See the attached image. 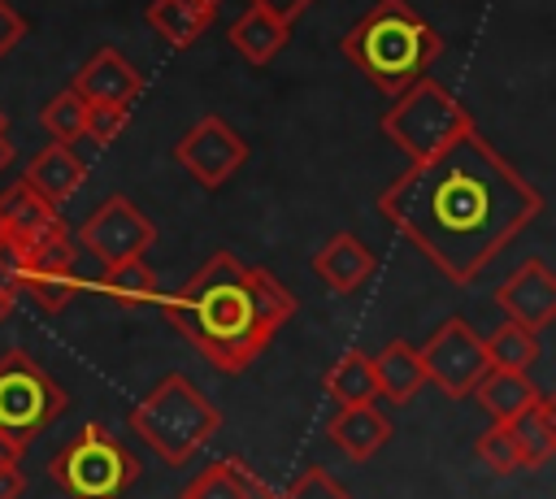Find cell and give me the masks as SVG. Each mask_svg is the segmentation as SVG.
Instances as JSON below:
<instances>
[{
  "mask_svg": "<svg viewBox=\"0 0 556 499\" xmlns=\"http://www.w3.org/2000/svg\"><path fill=\"white\" fill-rule=\"evenodd\" d=\"M378 213L447 282L469 286L543 213V191L469 126L443 152L413 161L378 195Z\"/></svg>",
  "mask_w": 556,
  "mask_h": 499,
  "instance_id": "obj_1",
  "label": "cell"
},
{
  "mask_svg": "<svg viewBox=\"0 0 556 499\" xmlns=\"http://www.w3.org/2000/svg\"><path fill=\"white\" fill-rule=\"evenodd\" d=\"M165 321L222 373H243L295 317V295L261 265L213 252L169 299Z\"/></svg>",
  "mask_w": 556,
  "mask_h": 499,
  "instance_id": "obj_2",
  "label": "cell"
},
{
  "mask_svg": "<svg viewBox=\"0 0 556 499\" xmlns=\"http://www.w3.org/2000/svg\"><path fill=\"white\" fill-rule=\"evenodd\" d=\"M339 52L387 95H400L408 82H417L434 56L443 52L439 30L408 9V0H378L365 17L352 22V30L339 39Z\"/></svg>",
  "mask_w": 556,
  "mask_h": 499,
  "instance_id": "obj_3",
  "label": "cell"
},
{
  "mask_svg": "<svg viewBox=\"0 0 556 499\" xmlns=\"http://www.w3.org/2000/svg\"><path fill=\"white\" fill-rule=\"evenodd\" d=\"M222 425L217 404H208L182 373H165L135 408H130V430L139 434L143 447H152L165 464H187Z\"/></svg>",
  "mask_w": 556,
  "mask_h": 499,
  "instance_id": "obj_4",
  "label": "cell"
},
{
  "mask_svg": "<svg viewBox=\"0 0 556 499\" xmlns=\"http://www.w3.org/2000/svg\"><path fill=\"white\" fill-rule=\"evenodd\" d=\"M473 126V117H469V108L443 87V82H434V78H417V82H408L400 95H395V104L382 113V121H378V130L408 156V161H426V156H434V152H443L460 130H469Z\"/></svg>",
  "mask_w": 556,
  "mask_h": 499,
  "instance_id": "obj_5",
  "label": "cell"
},
{
  "mask_svg": "<svg viewBox=\"0 0 556 499\" xmlns=\"http://www.w3.org/2000/svg\"><path fill=\"white\" fill-rule=\"evenodd\" d=\"M52 482L70 495V499H122L126 486L135 482L139 464L135 456L100 425L87 421L52 460H48Z\"/></svg>",
  "mask_w": 556,
  "mask_h": 499,
  "instance_id": "obj_6",
  "label": "cell"
},
{
  "mask_svg": "<svg viewBox=\"0 0 556 499\" xmlns=\"http://www.w3.org/2000/svg\"><path fill=\"white\" fill-rule=\"evenodd\" d=\"M61 412H65V391L48 378V369L17 347L4 351L0 356V438L26 451Z\"/></svg>",
  "mask_w": 556,
  "mask_h": 499,
  "instance_id": "obj_7",
  "label": "cell"
},
{
  "mask_svg": "<svg viewBox=\"0 0 556 499\" xmlns=\"http://www.w3.org/2000/svg\"><path fill=\"white\" fill-rule=\"evenodd\" d=\"M417 360H421V373L426 382H434L443 395L452 399H465L478 378L491 369L486 360V347H482V334L465 321V317H447L421 347H417Z\"/></svg>",
  "mask_w": 556,
  "mask_h": 499,
  "instance_id": "obj_8",
  "label": "cell"
},
{
  "mask_svg": "<svg viewBox=\"0 0 556 499\" xmlns=\"http://www.w3.org/2000/svg\"><path fill=\"white\" fill-rule=\"evenodd\" d=\"M78 243L100 260V265H117V260H135L156 243V226L152 217L126 200V195H104L87 221L78 226Z\"/></svg>",
  "mask_w": 556,
  "mask_h": 499,
  "instance_id": "obj_9",
  "label": "cell"
},
{
  "mask_svg": "<svg viewBox=\"0 0 556 499\" xmlns=\"http://www.w3.org/2000/svg\"><path fill=\"white\" fill-rule=\"evenodd\" d=\"M174 161H178L204 191H217V187H226V182L243 169L248 143H243V135H239L226 117L208 113V117H200V121L174 143Z\"/></svg>",
  "mask_w": 556,
  "mask_h": 499,
  "instance_id": "obj_10",
  "label": "cell"
},
{
  "mask_svg": "<svg viewBox=\"0 0 556 499\" xmlns=\"http://www.w3.org/2000/svg\"><path fill=\"white\" fill-rule=\"evenodd\" d=\"M495 308H500L508 321H517V325L543 334V330L556 321V273L547 269V260H539V256L521 260V265L495 286Z\"/></svg>",
  "mask_w": 556,
  "mask_h": 499,
  "instance_id": "obj_11",
  "label": "cell"
},
{
  "mask_svg": "<svg viewBox=\"0 0 556 499\" xmlns=\"http://www.w3.org/2000/svg\"><path fill=\"white\" fill-rule=\"evenodd\" d=\"M87 104H126L130 108V100H139V91H143V74H139V65H130L117 48H100L78 74H74V82H70Z\"/></svg>",
  "mask_w": 556,
  "mask_h": 499,
  "instance_id": "obj_12",
  "label": "cell"
},
{
  "mask_svg": "<svg viewBox=\"0 0 556 499\" xmlns=\"http://www.w3.org/2000/svg\"><path fill=\"white\" fill-rule=\"evenodd\" d=\"M326 434L348 460L365 464L369 456H378L391 443V421L374 399L369 404H339V412H330V421H326Z\"/></svg>",
  "mask_w": 556,
  "mask_h": 499,
  "instance_id": "obj_13",
  "label": "cell"
},
{
  "mask_svg": "<svg viewBox=\"0 0 556 499\" xmlns=\"http://www.w3.org/2000/svg\"><path fill=\"white\" fill-rule=\"evenodd\" d=\"M313 273H317L330 291L352 295V291H361V286L374 278V252H369L356 234H330V239L317 247V256H313Z\"/></svg>",
  "mask_w": 556,
  "mask_h": 499,
  "instance_id": "obj_14",
  "label": "cell"
},
{
  "mask_svg": "<svg viewBox=\"0 0 556 499\" xmlns=\"http://www.w3.org/2000/svg\"><path fill=\"white\" fill-rule=\"evenodd\" d=\"M48 204H65L83 182H87V165L74 156V148L70 143H48L43 152H35L30 156V165H26V174H22Z\"/></svg>",
  "mask_w": 556,
  "mask_h": 499,
  "instance_id": "obj_15",
  "label": "cell"
},
{
  "mask_svg": "<svg viewBox=\"0 0 556 499\" xmlns=\"http://www.w3.org/2000/svg\"><path fill=\"white\" fill-rule=\"evenodd\" d=\"M230 48L248 61V65H269L282 48H287V39H291V22H282V17H274V13H265V9H256V4H248L235 22H230Z\"/></svg>",
  "mask_w": 556,
  "mask_h": 499,
  "instance_id": "obj_16",
  "label": "cell"
},
{
  "mask_svg": "<svg viewBox=\"0 0 556 499\" xmlns=\"http://www.w3.org/2000/svg\"><path fill=\"white\" fill-rule=\"evenodd\" d=\"M513 447H517V464L521 469H543L556 451V408L547 395H539L530 408H521L513 421H504Z\"/></svg>",
  "mask_w": 556,
  "mask_h": 499,
  "instance_id": "obj_17",
  "label": "cell"
},
{
  "mask_svg": "<svg viewBox=\"0 0 556 499\" xmlns=\"http://www.w3.org/2000/svg\"><path fill=\"white\" fill-rule=\"evenodd\" d=\"M469 395H478L482 412L504 425V421H513L521 408H530L543 391L534 386V378H530L526 369H495V364H491V369L478 378V386H473Z\"/></svg>",
  "mask_w": 556,
  "mask_h": 499,
  "instance_id": "obj_18",
  "label": "cell"
},
{
  "mask_svg": "<svg viewBox=\"0 0 556 499\" xmlns=\"http://www.w3.org/2000/svg\"><path fill=\"white\" fill-rule=\"evenodd\" d=\"M61 217H56V204H48L26 178H17L13 187H4L0 191V230L4 234H13L22 247L30 243V239H39L48 226H56Z\"/></svg>",
  "mask_w": 556,
  "mask_h": 499,
  "instance_id": "obj_19",
  "label": "cell"
},
{
  "mask_svg": "<svg viewBox=\"0 0 556 499\" xmlns=\"http://www.w3.org/2000/svg\"><path fill=\"white\" fill-rule=\"evenodd\" d=\"M178 499H278V495L239 460H217V464L200 469L178 490Z\"/></svg>",
  "mask_w": 556,
  "mask_h": 499,
  "instance_id": "obj_20",
  "label": "cell"
},
{
  "mask_svg": "<svg viewBox=\"0 0 556 499\" xmlns=\"http://www.w3.org/2000/svg\"><path fill=\"white\" fill-rule=\"evenodd\" d=\"M217 17V4L208 0H152L148 4V26L169 43V48H191Z\"/></svg>",
  "mask_w": 556,
  "mask_h": 499,
  "instance_id": "obj_21",
  "label": "cell"
},
{
  "mask_svg": "<svg viewBox=\"0 0 556 499\" xmlns=\"http://www.w3.org/2000/svg\"><path fill=\"white\" fill-rule=\"evenodd\" d=\"M374 378H378V395H387L391 404H408L421 386H426V373H421V360H417V347L395 338L382 347V356L374 360Z\"/></svg>",
  "mask_w": 556,
  "mask_h": 499,
  "instance_id": "obj_22",
  "label": "cell"
},
{
  "mask_svg": "<svg viewBox=\"0 0 556 499\" xmlns=\"http://www.w3.org/2000/svg\"><path fill=\"white\" fill-rule=\"evenodd\" d=\"M326 391H330L334 404H369V399H378L374 360H369L361 347L343 351V356L330 364V373H326Z\"/></svg>",
  "mask_w": 556,
  "mask_h": 499,
  "instance_id": "obj_23",
  "label": "cell"
},
{
  "mask_svg": "<svg viewBox=\"0 0 556 499\" xmlns=\"http://www.w3.org/2000/svg\"><path fill=\"white\" fill-rule=\"evenodd\" d=\"M482 347H486V360L495 364V369H526L530 373V364L539 360V334L534 330H526V325H517V321H508L504 317V325L500 330H491L486 338H482Z\"/></svg>",
  "mask_w": 556,
  "mask_h": 499,
  "instance_id": "obj_24",
  "label": "cell"
},
{
  "mask_svg": "<svg viewBox=\"0 0 556 499\" xmlns=\"http://www.w3.org/2000/svg\"><path fill=\"white\" fill-rule=\"evenodd\" d=\"M100 286H104L117 304H152V299H156V269H152L143 256L117 260V265H104Z\"/></svg>",
  "mask_w": 556,
  "mask_h": 499,
  "instance_id": "obj_25",
  "label": "cell"
},
{
  "mask_svg": "<svg viewBox=\"0 0 556 499\" xmlns=\"http://www.w3.org/2000/svg\"><path fill=\"white\" fill-rule=\"evenodd\" d=\"M74 260H78V252H74V239H70V230H65L61 221L48 226L39 239L26 243V273H70ZM26 273H22V278H26ZM17 286H22V282H17Z\"/></svg>",
  "mask_w": 556,
  "mask_h": 499,
  "instance_id": "obj_26",
  "label": "cell"
},
{
  "mask_svg": "<svg viewBox=\"0 0 556 499\" xmlns=\"http://www.w3.org/2000/svg\"><path fill=\"white\" fill-rule=\"evenodd\" d=\"M39 121H43V130H48L56 143H70V148H74V139H83V126H87V100H83L74 87H65V91H56V95L39 108Z\"/></svg>",
  "mask_w": 556,
  "mask_h": 499,
  "instance_id": "obj_27",
  "label": "cell"
},
{
  "mask_svg": "<svg viewBox=\"0 0 556 499\" xmlns=\"http://www.w3.org/2000/svg\"><path fill=\"white\" fill-rule=\"evenodd\" d=\"M78 291H83L78 269H70V273H26L22 286H17V295H30L43 312H61Z\"/></svg>",
  "mask_w": 556,
  "mask_h": 499,
  "instance_id": "obj_28",
  "label": "cell"
},
{
  "mask_svg": "<svg viewBox=\"0 0 556 499\" xmlns=\"http://www.w3.org/2000/svg\"><path fill=\"white\" fill-rule=\"evenodd\" d=\"M478 456H482V464L495 469V473H517V469H521V464H517V447H513V438H508V430H504L500 421H491V430L478 434Z\"/></svg>",
  "mask_w": 556,
  "mask_h": 499,
  "instance_id": "obj_29",
  "label": "cell"
},
{
  "mask_svg": "<svg viewBox=\"0 0 556 499\" xmlns=\"http://www.w3.org/2000/svg\"><path fill=\"white\" fill-rule=\"evenodd\" d=\"M126 104H87V126H83V139H91L96 148L113 143L126 126Z\"/></svg>",
  "mask_w": 556,
  "mask_h": 499,
  "instance_id": "obj_30",
  "label": "cell"
},
{
  "mask_svg": "<svg viewBox=\"0 0 556 499\" xmlns=\"http://www.w3.org/2000/svg\"><path fill=\"white\" fill-rule=\"evenodd\" d=\"M278 499H352V495H348L321 464H313V469H304Z\"/></svg>",
  "mask_w": 556,
  "mask_h": 499,
  "instance_id": "obj_31",
  "label": "cell"
},
{
  "mask_svg": "<svg viewBox=\"0 0 556 499\" xmlns=\"http://www.w3.org/2000/svg\"><path fill=\"white\" fill-rule=\"evenodd\" d=\"M22 273H26V247H22L13 234H4V230H0V286L17 291Z\"/></svg>",
  "mask_w": 556,
  "mask_h": 499,
  "instance_id": "obj_32",
  "label": "cell"
},
{
  "mask_svg": "<svg viewBox=\"0 0 556 499\" xmlns=\"http://www.w3.org/2000/svg\"><path fill=\"white\" fill-rule=\"evenodd\" d=\"M22 35H26V17L9 0H0V56H9L22 43Z\"/></svg>",
  "mask_w": 556,
  "mask_h": 499,
  "instance_id": "obj_33",
  "label": "cell"
},
{
  "mask_svg": "<svg viewBox=\"0 0 556 499\" xmlns=\"http://www.w3.org/2000/svg\"><path fill=\"white\" fill-rule=\"evenodd\" d=\"M26 490V477L17 469V460H0V499H17Z\"/></svg>",
  "mask_w": 556,
  "mask_h": 499,
  "instance_id": "obj_34",
  "label": "cell"
},
{
  "mask_svg": "<svg viewBox=\"0 0 556 499\" xmlns=\"http://www.w3.org/2000/svg\"><path fill=\"white\" fill-rule=\"evenodd\" d=\"M248 4H256V9H265V13H274V17H282V22H295L313 0H248Z\"/></svg>",
  "mask_w": 556,
  "mask_h": 499,
  "instance_id": "obj_35",
  "label": "cell"
},
{
  "mask_svg": "<svg viewBox=\"0 0 556 499\" xmlns=\"http://www.w3.org/2000/svg\"><path fill=\"white\" fill-rule=\"evenodd\" d=\"M13 308H17V291L0 286V321H9V317H13Z\"/></svg>",
  "mask_w": 556,
  "mask_h": 499,
  "instance_id": "obj_36",
  "label": "cell"
},
{
  "mask_svg": "<svg viewBox=\"0 0 556 499\" xmlns=\"http://www.w3.org/2000/svg\"><path fill=\"white\" fill-rule=\"evenodd\" d=\"M13 161V143H9V126H0V169H9Z\"/></svg>",
  "mask_w": 556,
  "mask_h": 499,
  "instance_id": "obj_37",
  "label": "cell"
},
{
  "mask_svg": "<svg viewBox=\"0 0 556 499\" xmlns=\"http://www.w3.org/2000/svg\"><path fill=\"white\" fill-rule=\"evenodd\" d=\"M0 126H4V113H0Z\"/></svg>",
  "mask_w": 556,
  "mask_h": 499,
  "instance_id": "obj_38",
  "label": "cell"
},
{
  "mask_svg": "<svg viewBox=\"0 0 556 499\" xmlns=\"http://www.w3.org/2000/svg\"><path fill=\"white\" fill-rule=\"evenodd\" d=\"M208 4H217V0H208Z\"/></svg>",
  "mask_w": 556,
  "mask_h": 499,
  "instance_id": "obj_39",
  "label": "cell"
}]
</instances>
